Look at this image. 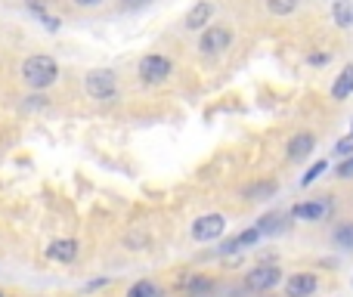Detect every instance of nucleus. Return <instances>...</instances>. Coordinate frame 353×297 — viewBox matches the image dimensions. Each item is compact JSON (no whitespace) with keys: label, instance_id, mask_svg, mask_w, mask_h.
<instances>
[{"label":"nucleus","instance_id":"obj_1","mask_svg":"<svg viewBox=\"0 0 353 297\" xmlns=\"http://www.w3.org/2000/svg\"><path fill=\"white\" fill-rule=\"evenodd\" d=\"M59 78V62L53 56H28L22 62V81L31 90H47Z\"/></svg>","mask_w":353,"mask_h":297},{"label":"nucleus","instance_id":"obj_2","mask_svg":"<svg viewBox=\"0 0 353 297\" xmlns=\"http://www.w3.org/2000/svg\"><path fill=\"white\" fill-rule=\"evenodd\" d=\"M84 90L90 99H99V103H112L118 96V78L112 68H93L84 78Z\"/></svg>","mask_w":353,"mask_h":297},{"label":"nucleus","instance_id":"obj_3","mask_svg":"<svg viewBox=\"0 0 353 297\" xmlns=\"http://www.w3.org/2000/svg\"><path fill=\"white\" fill-rule=\"evenodd\" d=\"M137 74H140L143 84H165V81L174 74V62L168 59V56H161V53H149V56H143L140 59Z\"/></svg>","mask_w":353,"mask_h":297},{"label":"nucleus","instance_id":"obj_4","mask_svg":"<svg viewBox=\"0 0 353 297\" xmlns=\"http://www.w3.org/2000/svg\"><path fill=\"white\" fill-rule=\"evenodd\" d=\"M230 43H232V28H226V25H208V28H201L199 53L220 56L223 50H230Z\"/></svg>","mask_w":353,"mask_h":297},{"label":"nucleus","instance_id":"obj_5","mask_svg":"<svg viewBox=\"0 0 353 297\" xmlns=\"http://www.w3.org/2000/svg\"><path fill=\"white\" fill-rule=\"evenodd\" d=\"M332 211H335V201H332L329 195H319V198L298 201V205L292 207V217L304 220V223H319V220H325Z\"/></svg>","mask_w":353,"mask_h":297},{"label":"nucleus","instance_id":"obj_6","mask_svg":"<svg viewBox=\"0 0 353 297\" xmlns=\"http://www.w3.org/2000/svg\"><path fill=\"white\" fill-rule=\"evenodd\" d=\"M279 282H282V269L273 267V263H257L254 269L245 273V288L248 291H270Z\"/></svg>","mask_w":353,"mask_h":297},{"label":"nucleus","instance_id":"obj_7","mask_svg":"<svg viewBox=\"0 0 353 297\" xmlns=\"http://www.w3.org/2000/svg\"><path fill=\"white\" fill-rule=\"evenodd\" d=\"M223 229H226L223 214H201L192 223V238L195 242H214V238L223 236Z\"/></svg>","mask_w":353,"mask_h":297},{"label":"nucleus","instance_id":"obj_8","mask_svg":"<svg viewBox=\"0 0 353 297\" xmlns=\"http://www.w3.org/2000/svg\"><path fill=\"white\" fill-rule=\"evenodd\" d=\"M214 10H217V6H214L211 0H199V3H192V10L183 16V28H186V31L208 28V25H211V19H214Z\"/></svg>","mask_w":353,"mask_h":297},{"label":"nucleus","instance_id":"obj_9","mask_svg":"<svg viewBox=\"0 0 353 297\" xmlns=\"http://www.w3.org/2000/svg\"><path fill=\"white\" fill-rule=\"evenodd\" d=\"M316 288H319L316 273H292L285 279V294L288 297H313Z\"/></svg>","mask_w":353,"mask_h":297},{"label":"nucleus","instance_id":"obj_10","mask_svg":"<svg viewBox=\"0 0 353 297\" xmlns=\"http://www.w3.org/2000/svg\"><path fill=\"white\" fill-rule=\"evenodd\" d=\"M313 149H316V136L307 134V130H301V134H294L292 140L285 143V158L288 161H304Z\"/></svg>","mask_w":353,"mask_h":297},{"label":"nucleus","instance_id":"obj_11","mask_svg":"<svg viewBox=\"0 0 353 297\" xmlns=\"http://www.w3.org/2000/svg\"><path fill=\"white\" fill-rule=\"evenodd\" d=\"M176 285H180V291H186L189 297H205V294L214 291V279H208L205 273H189V276H183Z\"/></svg>","mask_w":353,"mask_h":297},{"label":"nucleus","instance_id":"obj_12","mask_svg":"<svg viewBox=\"0 0 353 297\" xmlns=\"http://www.w3.org/2000/svg\"><path fill=\"white\" fill-rule=\"evenodd\" d=\"M47 257L56 263H72L78 257V242L74 238H53L47 245Z\"/></svg>","mask_w":353,"mask_h":297},{"label":"nucleus","instance_id":"obj_13","mask_svg":"<svg viewBox=\"0 0 353 297\" xmlns=\"http://www.w3.org/2000/svg\"><path fill=\"white\" fill-rule=\"evenodd\" d=\"M276 180H257V183H248V186L242 189V198L245 201H267L276 195Z\"/></svg>","mask_w":353,"mask_h":297},{"label":"nucleus","instance_id":"obj_14","mask_svg":"<svg viewBox=\"0 0 353 297\" xmlns=\"http://www.w3.org/2000/svg\"><path fill=\"white\" fill-rule=\"evenodd\" d=\"M350 93H353V65H344L341 74L335 78V84H332V99H335V103H344Z\"/></svg>","mask_w":353,"mask_h":297},{"label":"nucleus","instance_id":"obj_15","mask_svg":"<svg viewBox=\"0 0 353 297\" xmlns=\"http://www.w3.org/2000/svg\"><path fill=\"white\" fill-rule=\"evenodd\" d=\"M332 19L338 28H353V0H335L332 3Z\"/></svg>","mask_w":353,"mask_h":297},{"label":"nucleus","instance_id":"obj_16","mask_svg":"<svg viewBox=\"0 0 353 297\" xmlns=\"http://www.w3.org/2000/svg\"><path fill=\"white\" fill-rule=\"evenodd\" d=\"M285 223H288L285 214H267V217H261L254 226L261 229V236H276V232L285 229Z\"/></svg>","mask_w":353,"mask_h":297},{"label":"nucleus","instance_id":"obj_17","mask_svg":"<svg viewBox=\"0 0 353 297\" xmlns=\"http://www.w3.org/2000/svg\"><path fill=\"white\" fill-rule=\"evenodd\" d=\"M124 297H165V291H161V285H155L152 279H137Z\"/></svg>","mask_w":353,"mask_h":297},{"label":"nucleus","instance_id":"obj_18","mask_svg":"<svg viewBox=\"0 0 353 297\" xmlns=\"http://www.w3.org/2000/svg\"><path fill=\"white\" fill-rule=\"evenodd\" d=\"M332 242L341 251H353V220H344V223H338L332 229Z\"/></svg>","mask_w":353,"mask_h":297},{"label":"nucleus","instance_id":"obj_19","mask_svg":"<svg viewBox=\"0 0 353 297\" xmlns=\"http://www.w3.org/2000/svg\"><path fill=\"white\" fill-rule=\"evenodd\" d=\"M298 6H301V0H267V10L273 16H292Z\"/></svg>","mask_w":353,"mask_h":297},{"label":"nucleus","instance_id":"obj_20","mask_svg":"<svg viewBox=\"0 0 353 297\" xmlns=\"http://www.w3.org/2000/svg\"><path fill=\"white\" fill-rule=\"evenodd\" d=\"M325 170H329V161H316L313 167H307V174H304V176H301V186H310V183H316L319 176L325 174Z\"/></svg>","mask_w":353,"mask_h":297},{"label":"nucleus","instance_id":"obj_21","mask_svg":"<svg viewBox=\"0 0 353 297\" xmlns=\"http://www.w3.org/2000/svg\"><path fill=\"white\" fill-rule=\"evenodd\" d=\"M335 155L338 158H347V155H353V130L347 136H341V140L335 143Z\"/></svg>","mask_w":353,"mask_h":297},{"label":"nucleus","instance_id":"obj_22","mask_svg":"<svg viewBox=\"0 0 353 297\" xmlns=\"http://www.w3.org/2000/svg\"><path fill=\"white\" fill-rule=\"evenodd\" d=\"M335 176H338V180H353V155H347L341 164H338Z\"/></svg>","mask_w":353,"mask_h":297},{"label":"nucleus","instance_id":"obj_23","mask_svg":"<svg viewBox=\"0 0 353 297\" xmlns=\"http://www.w3.org/2000/svg\"><path fill=\"white\" fill-rule=\"evenodd\" d=\"M329 59H332L329 53H310V56H307V62H310V65H325Z\"/></svg>","mask_w":353,"mask_h":297},{"label":"nucleus","instance_id":"obj_24","mask_svg":"<svg viewBox=\"0 0 353 297\" xmlns=\"http://www.w3.org/2000/svg\"><path fill=\"white\" fill-rule=\"evenodd\" d=\"M41 22L47 25L50 31H56V28H59V19H56V16H50V12H43V16H41Z\"/></svg>","mask_w":353,"mask_h":297},{"label":"nucleus","instance_id":"obj_25","mask_svg":"<svg viewBox=\"0 0 353 297\" xmlns=\"http://www.w3.org/2000/svg\"><path fill=\"white\" fill-rule=\"evenodd\" d=\"M25 3H28V10L37 12V16H43V12H47V6H43L41 0H25Z\"/></svg>","mask_w":353,"mask_h":297},{"label":"nucleus","instance_id":"obj_26","mask_svg":"<svg viewBox=\"0 0 353 297\" xmlns=\"http://www.w3.org/2000/svg\"><path fill=\"white\" fill-rule=\"evenodd\" d=\"M149 0H121V6L124 10H140V6H146Z\"/></svg>","mask_w":353,"mask_h":297},{"label":"nucleus","instance_id":"obj_27","mask_svg":"<svg viewBox=\"0 0 353 297\" xmlns=\"http://www.w3.org/2000/svg\"><path fill=\"white\" fill-rule=\"evenodd\" d=\"M109 285V279H97V282H87V291H93V288H103Z\"/></svg>","mask_w":353,"mask_h":297},{"label":"nucleus","instance_id":"obj_28","mask_svg":"<svg viewBox=\"0 0 353 297\" xmlns=\"http://www.w3.org/2000/svg\"><path fill=\"white\" fill-rule=\"evenodd\" d=\"M74 3H78V6H99L103 0H74Z\"/></svg>","mask_w":353,"mask_h":297},{"label":"nucleus","instance_id":"obj_29","mask_svg":"<svg viewBox=\"0 0 353 297\" xmlns=\"http://www.w3.org/2000/svg\"><path fill=\"white\" fill-rule=\"evenodd\" d=\"M0 297H3V294H0Z\"/></svg>","mask_w":353,"mask_h":297}]
</instances>
